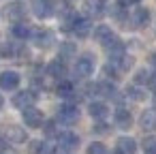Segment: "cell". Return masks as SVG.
<instances>
[{
    "mask_svg": "<svg viewBox=\"0 0 156 154\" xmlns=\"http://www.w3.org/2000/svg\"><path fill=\"white\" fill-rule=\"evenodd\" d=\"M22 118H24V124H26V126H30V128H41V126H43V122H45L43 111H41V109H37L34 105L24 107V109H22Z\"/></svg>",
    "mask_w": 156,
    "mask_h": 154,
    "instance_id": "obj_1",
    "label": "cell"
},
{
    "mask_svg": "<svg viewBox=\"0 0 156 154\" xmlns=\"http://www.w3.org/2000/svg\"><path fill=\"white\" fill-rule=\"evenodd\" d=\"M2 137H5L7 143H13V145H20V143H24V141L28 139L26 131H24L22 126H17V124H9V126H5Z\"/></svg>",
    "mask_w": 156,
    "mask_h": 154,
    "instance_id": "obj_2",
    "label": "cell"
},
{
    "mask_svg": "<svg viewBox=\"0 0 156 154\" xmlns=\"http://www.w3.org/2000/svg\"><path fill=\"white\" fill-rule=\"evenodd\" d=\"M30 37H32V43L39 49H49L56 43V34L51 30H34V32H30Z\"/></svg>",
    "mask_w": 156,
    "mask_h": 154,
    "instance_id": "obj_3",
    "label": "cell"
},
{
    "mask_svg": "<svg viewBox=\"0 0 156 154\" xmlns=\"http://www.w3.org/2000/svg\"><path fill=\"white\" fill-rule=\"evenodd\" d=\"M75 73L77 77H88L94 73V56L92 54H83L81 58H77L75 62Z\"/></svg>",
    "mask_w": 156,
    "mask_h": 154,
    "instance_id": "obj_4",
    "label": "cell"
},
{
    "mask_svg": "<svg viewBox=\"0 0 156 154\" xmlns=\"http://www.w3.org/2000/svg\"><path fill=\"white\" fill-rule=\"evenodd\" d=\"M58 120H60L62 124H73V122H77V120H79V109H77V105H73V103L62 105V107L58 109Z\"/></svg>",
    "mask_w": 156,
    "mask_h": 154,
    "instance_id": "obj_5",
    "label": "cell"
},
{
    "mask_svg": "<svg viewBox=\"0 0 156 154\" xmlns=\"http://www.w3.org/2000/svg\"><path fill=\"white\" fill-rule=\"evenodd\" d=\"M32 13L39 20H47L54 15V0H32Z\"/></svg>",
    "mask_w": 156,
    "mask_h": 154,
    "instance_id": "obj_6",
    "label": "cell"
},
{
    "mask_svg": "<svg viewBox=\"0 0 156 154\" xmlns=\"http://www.w3.org/2000/svg\"><path fill=\"white\" fill-rule=\"evenodd\" d=\"M58 143H60V150L73 152L79 145V137L75 133H71V131H64V133H58Z\"/></svg>",
    "mask_w": 156,
    "mask_h": 154,
    "instance_id": "obj_7",
    "label": "cell"
},
{
    "mask_svg": "<svg viewBox=\"0 0 156 154\" xmlns=\"http://www.w3.org/2000/svg\"><path fill=\"white\" fill-rule=\"evenodd\" d=\"M5 17L11 20L13 24H15V22H24V17H26V7H24L22 2H11V5H7V9H5Z\"/></svg>",
    "mask_w": 156,
    "mask_h": 154,
    "instance_id": "obj_8",
    "label": "cell"
},
{
    "mask_svg": "<svg viewBox=\"0 0 156 154\" xmlns=\"http://www.w3.org/2000/svg\"><path fill=\"white\" fill-rule=\"evenodd\" d=\"M20 73H15V71H2L0 73V88L2 90H15L17 86H20Z\"/></svg>",
    "mask_w": 156,
    "mask_h": 154,
    "instance_id": "obj_9",
    "label": "cell"
},
{
    "mask_svg": "<svg viewBox=\"0 0 156 154\" xmlns=\"http://www.w3.org/2000/svg\"><path fill=\"white\" fill-rule=\"evenodd\" d=\"M130 24H133V28H145L150 24V11L145 7H137L130 15Z\"/></svg>",
    "mask_w": 156,
    "mask_h": 154,
    "instance_id": "obj_10",
    "label": "cell"
},
{
    "mask_svg": "<svg viewBox=\"0 0 156 154\" xmlns=\"http://www.w3.org/2000/svg\"><path fill=\"white\" fill-rule=\"evenodd\" d=\"M34 101H37V94H34L32 90H22V92H17V94L13 96V105H15L17 109H24V107H28V105H34Z\"/></svg>",
    "mask_w": 156,
    "mask_h": 154,
    "instance_id": "obj_11",
    "label": "cell"
},
{
    "mask_svg": "<svg viewBox=\"0 0 156 154\" xmlns=\"http://www.w3.org/2000/svg\"><path fill=\"white\" fill-rule=\"evenodd\" d=\"M115 148H118V154H135L137 152V141L133 137H120L115 141Z\"/></svg>",
    "mask_w": 156,
    "mask_h": 154,
    "instance_id": "obj_12",
    "label": "cell"
},
{
    "mask_svg": "<svg viewBox=\"0 0 156 154\" xmlns=\"http://www.w3.org/2000/svg\"><path fill=\"white\" fill-rule=\"evenodd\" d=\"M139 126L143 131H156V109H145L139 118Z\"/></svg>",
    "mask_w": 156,
    "mask_h": 154,
    "instance_id": "obj_13",
    "label": "cell"
},
{
    "mask_svg": "<svg viewBox=\"0 0 156 154\" xmlns=\"http://www.w3.org/2000/svg\"><path fill=\"white\" fill-rule=\"evenodd\" d=\"M90 20L88 17H77L75 20V24H73V28H71V32L73 34H77L79 39H83V37H88L90 34Z\"/></svg>",
    "mask_w": 156,
    "mask_h": 154,
    "instance_id": "obj_14",
    "label": "cell"
},
{
    "mask_svg": "<svg viewBox=\"0 0 156 154\" xmlns=\"http://www.w3.org/2000/svg\"><path fill=\"white\" fill-rule=\"evenodd\" d=\"M47 75L54 77V79H64V77H66V64H64V60H54V62H49Z\"/></svg>",
    "mask_w": 156,
    "mask_h": 154,
    "instance_id": "obj_15",
    "label": "cell"
},
{
    "mask_svg": "<svg viewBox=\"0 0 156 154\" xmlns=\"http://www.w3.org/2000/svg\"><path fill=\"white\" fill-rule=\"evenodd\" d=\"M113 118H115V124H118L120 128H130V124H133V116H130V111L124 109V107H118L115 113H113Z\"/></svg>",
    "mask_w": 156,
    "mask_h": 154,
    "instance_id": "obj_16",
    "label": "cell"
},
{
    "mask_svg": "<svg viewBox=\"0 0 156 154\" xmlns=\"http://www.w3.org/2000/svg\"><path fill=\"white\" fill-rule=\"evenodd\" d=\"M86 13L88 17H98L105 11V0H86Z\"/></svg>",
    "mask_w": 156,
    "mask_h": 154,
    "instance_id": "obj_17",
    "label": "cell"
},
{
    "mask_svg": "<svg viewBox=\"0 0 156 154\" xmlns=\"http://www.w3.org/2000/svg\"><path fill=\"white\" fill-rule=\"evenodd\" d=\"M88 113H90L94 120H105V118H107V113H109V109H107V105H105V103L94 101V103H90Z\"/></svg>",
    "mask_w": 156,
    "mask_h": 154,
    "instance_id": "obj_18",
    "label": "cell"
},
{
    "mask_svg": "<svg viewBox=\"0 0 156 154\" xmlns=\"http://www.w3.org/2000/svg\"><path fill=\"white\" fill-rule=\"evenodd\" d=\"M56 94H58V96H62V98H73V96H75V88H73V84H71V81L60 79V81H58V86H56Z\"/></svg>",
    "mask_w": 156,
    "mask_h": 154,
    "instance_id": "obj_19",
    "label": "cell"
},
{
    "mask_svg": "<svg viewBox=\"0 0 156 154\" xmlns=\"http://www.w3.org/2000/svg\"><path fill=\"white\" fill-rule=\"evenodd\" d=\"M11 34H13L17 41H26V39L30 37V28H28L26 24H22V22H15L13 28H11Z\"/></svg>",
    "mask_w": 156,
    "mask_h": 154,
    "instance_id": "obj_20",
    "label": "cell"
},
{
    "mask_svg": "<svg viewBox=\"0 0 156 154\" xmlns=\"http://www.w3.org/2000/svg\"><path fill=\"white\" fill-rule=\"evenodd\" d=\"M94 90H98V94H103V96H107V98H115V86H111L109 81H101V84H96L94 86Z\"/></svg>",
    "mask_w": 156,
    "mask_h": 154,
    "instance_id": "obj_21",
    "label": "cell"
},
{
    "mask_svg": "<svg viewBox=\"0 0 156 154\" xmlns=\"http://www.w3.org/2000/svg\"><path fill=\"white\" fill-rule=\"evenodd\" d=\"M77 17H79V15H77L75 11H71V9H69V11L62 15V20H60V24H62V30H66V32H69V30L73 28V24H75V20H77Z\"/></svg>",
    "mask_w": 156,
    "mask_h": 154,
    "instance_id": "obj_22",
    "label": "cell"
},
{
    "mask_svg": "<svg viewBox=\"0 0 156 154\" xmlns=\"http://www.w3.org/2000/svg\"><path fill=\"white\" fill-rule=\"evenodd\" d=\"M111 34H113V32H111V28H109V26H105V24H101V26H96V28H94V39H96L98 43H103V41H105L107 37H111Z\"/></svg>",
    "mask_w": 156,
    "mask_h": 154,
    "instance_id": "obj_23",
    "label": "cell"
},
{
    "mask_svg": "<svg viewBox=\"0 0 156 154\" xmlns=\"http://www.w3.org/2000/svg\"><path fill=\"white\" fill-rule=\"evenodd\" d=\"M75 52H77V47H75L73 43H64V45L60 47V58H62V60H66V58H71Z\"/></svg>",
    "mask_w": 156,
    "mask_h": 154,
    "instance_id": "obj_24",
    "label": "cell"
},
{
    "mask_svg": "<svg viewBox=\"0 0 156 154\" xmlns=\"http://www.w3.org/2000/svg\"><path fill=\"white\" fill-rule=\"evenodd\" d=\"M143 152L145 154H156V137H145L143 139Z\"/></svg>",
    "mask_w": 156,
    "mask_h": 154,
    "instance_id": "obj_25",
    "label": "cell"
},
{
    "mask_svg": "<svg viewBox=\"0 0 156 154\" xmlns=\"http://www.w3.org/2000/svg\"><path fill=\"white\" fill-rule=\"evenodd\" d=\"M128 96H130L133 101H143V98H145V94H143L141 88H137V86H130V88H128Z\"/></svg>",
    "mask_w": 156,
    "mask_h": 154,
    "instance_id": "obj_26",
    "label": "cell"
},
{
    "mask_svg": "<svg viewBox=\"0 0 156 154\" xmlns=\"http://www.w3.org/2000/svg\"><path fill=\"white\" fill-rule=\"evenodd\" d=\"M45 133H47V137H58V122L56 120H49L45 124Z\"/></svg>",
    "mask_w": 156,
    "mask_h": 154,
    "instance_id": "obj_27",
    "label": "cell"
},
{
    "mask_svg": "<svg viewBox=\"0 0 156 154\" xmlns=\"http://www.w3.org/2000/svg\"><path fill=\"white\" fill-rule=\"evenodd\" d=\"M88 154H107V150H105V145H103V143L94 141V143H90V145H88Z\"/></svg>",
    "mask_w": 156,
    "mask_h": 154,
    "instance_id": "obj_28",
    "label": "cell"
},
{
    "mask_svg": "<svg viewBox=\"0 0 156 154\" xmlns=\"http://www.w3.org/2000/svg\"><path fill=\"white\" fill-rule=\"evenodd\" d=\"M147 79H150V73L147 71H137V75H135V84H147Z\"/></svg>",
    "mask_w": 156,
    "mask_h": 154,
    "instance_id": "obj_29",
    "label": "cell"
},
{
    "mask_svg": "<svg viewBox=\"0 0 156 154\" xmlns=\"http://www.w3.org/2000/svg\"><path fill=\"white\" fill-rule=\"evenodd\" d=\"M41 143H43V141H32V145H30V154H41Z\"/></svg>",
    "mask_w": 156,
    "mask_h": 154,
    "instance_id": "obj_30",
    "label": "cell"
},
{
    "mask_svg": "<svg viewBox=\"0 0 156 154\" xmlns=\"http://www.w3.org/2000/svg\"><path fill=\"white\" fill-rule=\"evenodd\" d=\"M94 131H96V133H107V124H105V122H98Z\"/></svg>",
    "mask_w": 156,
    "mask_h": 154,
    "instance_id": "obj_31",
    "label": "cell"
},
{
    "mask_svg": "<svg viewBox=\"0 0 156 154\" xmlns=\"http://www.w3.org/2000/svg\"><path fill=\"white\" fill-rule=\"evenodd\" d=\"M139 2H141V0H120V5H124V7L126 5H139Z\"/></svg>",
    "mask_w": 156,
    "mask_h": 154,
    "instance_id": "obj_32",
    "label": "cell"
},
{
    "mask_svg": "<svg viewBox=\"0 0 156 154\" xmlns=\"http://www.w3.org/2000/svg\"><path fill=\"white\" fill-rule=\"evenodd\" d=\"M147 84H150V86H152V88L156 90V73H154V75H150V79H147Z\"/></svg>",
    "mask_w": 156,
    "mask_h": 154,
    "instance_id": "obj_33",
    "label": "cell"
},
{
    "mask_svg": "<svg viewBox=\"0 0 156 154\" xmlns=\"http://www.w3.org/2000/svg\"><path fill=\"white\" fill-rule=\"evenodd\" d=\"M150 62H152V64L156 66V54H152V58H150Z\"/></svg>",
    "mask_w": 156,
    "mask_h": 154,
    "instance_id": "obj_34",
    "label": "cell"
},
{
    "mask_svg": "<svg viewBox=\"0 0 156 154\" xmlns=\"http://www.w3.org/2000/svg\"><path fill=\"white\" fill-rule=\"evenodd\" d=\"M2 105H5V98H2V96H0V109H2Z\"/></svg>",
    "mask_w": 156,
    "mask_h": 154,
    "instance_id": "obj_35",
    "label": "cell"
},
{
    "mask_svg": "<svg viewBox=\"0 0 156 154\" xmlns=\"http://www.w3.org/2000/svg\"><path fill=\"white\" fill-rule=\"evenodd\" d=\"M0 154H2V143H0Z\"/></svg>",
    "mask_w": 156,
    "mask_h": 154,
    "instance_id": "obj_36",
    "label": "cell"
},
{
    "mask_svg": "<svg viewBox=\"0 0 156 154\" xmlns=\"http://www.w3.org/2000/svg\"><path fill=\"white\" fill-rule=\"evenodd\" d=\"M154 105H156V94H154Z\"/></svg>",
    "mask_w": 156,
    "mask_h": 154,
    "instance_id": "obj_37",
    "label": "cell"
},
{
    "mask_svg": "<svg viewBox=\"0 0 156 154\" xmlns=\"http://www.w3.org/2000/svg\"><path fill=\"white\" fill-rule=\"evenodd\" d=\"M66 2H75V0H66Z\"/></svg>",
    "mask_w": 156,
    "mask_h": 154,
    "instance_id": "obj_38",
    "label": "cell"
},
{
    "mask_svg": "<svg viewBox=\"0 0 156 154\" xmlns=\"http://www.w3.org/2000/svg\"><path fill=\"white\" fill-rule=\"evenodd\" d=\"M115 154H118V152H115Z\"/></svg>",
    "mask_w": 156,
    "mask_h": 154,
    "instance_id": "obj_39",
    "label": "cell"
}]
</instances>
